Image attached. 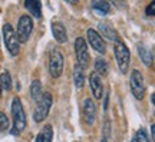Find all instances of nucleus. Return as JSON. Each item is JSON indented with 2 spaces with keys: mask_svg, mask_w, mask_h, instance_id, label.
I'll list each match as a JSON object with an SVG mask.
<instances>
[{
  "mask_svg": "<svg viewBox=\"0 0 155 142\" xmlns=\"http://www.w3.org/2000/svg\"><path fill=\"white\" fill-rule=\"evenodd\" d=\"M12 115H13V129L12 134H19L26 128V114L23 109V105L19 98H15L12 102Z\"/></svg>",
  "mask_w": 155,
  "mask_h": 142,
  "instance_id": "f257e3e1",
  "label": "nucleus"
},
{
  "mask_svg": "<svg viewBox=\"0 0 155 142\" xmlns=\"http://www.w3.org/2000/svg\"><path fill=\"white\" fill-rule=\"evenodd\" d=\"M52 108V95L50 93H42V96L40 99L38 101V105H36V108H35V112H33V119L35 122H43L46 118H48V115H49V111Z\"/></svg>",
  "mask_w": 155,
  "mask_h": 142,
  "instance_id": "f03ea898",
  "label": "nucleus"
},
{
  "mask_svg": "<svg viewBox=\"0 0 155 142\" xmlns=\"http://www.w3.org/2000/svg\"><path fill=\"white\" fill-rule=\"evenodd\" d=\"M3 38H5V45L9 53L12 56H17L19 55V50H20V42H19V38H17V33L13 30L9 23H6L3 26Z\"/></svg>",
  "mask_w": 155,
  "mask_h": 142,
  "instance_id": "7ed1b4c3",
  "label": "nucleus"
},
{
  "mask_svg": "<svg viewBox=\"0 0 155 142\" xmlns=\"http://www.w3.org/2000/svg\"><path fill=\"white\" fill-rule=\"evenodd\" d=\"M115 58L116 62H118V66H119V71L122 73H125L128 71V66H129L131 53H129V49L127 48V45L121 40H118L115 43Z\"/></svg>",
  "mask_w": 155,
  "mask_h": 142,
  "instance_id": "20e7f679",
  "label": "nucleus"
},
{
  "mask_svg": "<svg viewBox=\"0 0 155 142\" xmlns=\"http://www.w3.org/2000/svg\"><path fill=\"white\" fill-rule=\"evenodd\" d=\"M129 85H131V91L132 95L138 101H142L145 96V83L144 76L139 71H132L131 73V79H129Z\"/></svg>",
  "mask_w": 155,
  "mask_h": 142,
  "instance_id": "39448f33",
  "label": "nucleus"
},
{
  "mask_svg": "<svg viewBox=\"0 0 155 142\" xmlns=\"http://www.w3.org/2000/svg\"><path fill=\"white\" fill-rule=\"evenodd\" d=\"M33 30V22L30 16H22L19 19V23H17V38H19V42L20 43H26L30 38V33Z\"/></svg>",
  "mask_w": 155,
  "mask_h": 142,
  "instance_id": "423d86ee",
  "label": "nucleus"
},
{
  "mask_svg": "<svg viewBox=\"0 0 155 142\" xmlns=\"http://www.w3.org/2000/svg\"><path fill=\"white\" fill-rule=\"evenodd\" d=\"M75 53H76L78 65H81L85 69L89 63V52H88V45H86L83 38H78L75 40Z\"/></svg>",
  "mask_w": 155,
  "mask_h": 142,
  "instance_id": "0eeeda50",
  "label": "nucleus"
},
{
  "mask_svg": "<svg viewBox=\"0 0 155 142\" xmlns=\"http://www.w3.org/2000/svg\"><path fill=\"white\" fill-rule=\"evenodd\" d=\"M63 71V55L59 50H53L49 58V72L53 78H59Z\"/></svg>",
  "mask_w": 155,
  "mask_h": 142,
  "instance_id": "6e6552de",
  "label": "nucleus"
},
{
  "mask_svg": "<svg viewBox=\"0 0 155 142\" xmlns=\"http://www.w3.org/2000/svg\"><path fill=\"white\" fill-rule=\"evenodd\" d=\"M88 42L89 45L94 48L96 52H99L101 55H104L106 52V45L104 42V39L101 36V33H98L95 29H88Z\"/></svg>",
  "mask_w": 155,
  "mask_h": 142,
  "instance_id": "1a4fd4ad",
  "label": "nucleus"
},
{
  "mask_svg": "<svg viewBox=\"0 0 155 142\" xmlns=\"http://www.w3.org/2000/svg\"><path fill=\"white\" fill-rule=\"evenodd\" d=\"M83 118L88 125H94L95 118H96V108H95L94 101L89 98L83 101Z\"/></svg>",
  "mask_w": 155,
  "mask_h": 142,
  "instance_id": "9d476101",
  "label": "nucleus"
},
{
  "mask_svg": "<svg viewBox=\"0 0 155 142\" xmlns=\"http://www.w3.org/2000/svg\"><path fill=\"white\" fill-rule=\"evenodd\" d=\"M89 85H91V91H92L95 98L96 99L102 98V95H104V86H102L101 78L96 72H92L89 75Z\"/></svg>",
  "mask_w": 155,
  "mask_h": 142,
  "instance_id": "9b49d317",
  "label": "nucleus"
},
{
  "mask_svg": "<svg viewBox=\"0 0 155 142\" xmlns=\"http://www.w3.org/2000/svg\"><path fill=\"white\" fill-rule=\"evenodd\" d=\"M98 29H99L101 35H102L104 38H106L108 40H111V42H118V40H119L118 33H116V30L114 29V26H112L109 22H101Z\"/></svg>",
  "mask_w": 155,
  "mask_h": 142,
  "instance_id": "f8f14e48",
  "label": "nucleus"
},
{
  "mask_svg": "<svg viewBox=\"0 0 155 142\" xmlns=\"http://www.w3.org/2000/svg\"><path fill=\"white\" fill-rule=\"evenodd\" d=\"M52 33H53V38H55L59 43H65L68 40L66 29H65V26H63L61 22L52 23Z\"/></svg>",
  "mask_w": 155,
  "mask_h": 142,
  "instance_id": "ddd939ff",
  "label": "nucleus"
},
{
  "mask_svg": "<svg viewBox=\"0 0 155 142\" xmlns=\"http://www.w3.org/2000/svg\"><path fill=\"white\" fill-rule=\"evenodd\" d=\"M25 6L26 9L30 12V15L36 19L42 17V5H40V0H25Z\"/></svg>",
  "mask_w": 155,
  "mask_h": 142,
  "instance_id": "4468645a",
  "label": "nucleus"
},
{
  "mask_svg": "<svg viewBox=\"0 0 155 142\" xmlns=\"http://www.w3.org/2000/svg\"><path fill=\"white\" fill-rule=\"evenodd\" d=\"M52 139H53V129L50 125L43 126L36 137V142H52Z\"/></svg>",
  "mask_w": 155,
  "mask_h": 142,
  "instance_id": "2eb2a0df",
  "label": "nucleus"
},
{
  "mask_svg": "<svg viewBox=\"0 0 155 142\" xmlns=\"http://www.w3.org/2000/svg\"><path fill=\"white\" fill-rule=\"evenodd\" d=\"M138 53H139V58L142 60V63L145 66H148L151 68L152 63H154V59H152V56H151V52L147 48H145L144 45H138Z\"/></svg>",
  "mask_w": 155,
  "mask_h": 142,
  "instance_id": "dca6fc26",
  "label": "nucleus"
},
{
  "mask_svg": "<svg viewBox=\"0 0 155 142\" xmlns=\"http://www.w3.org/2000/svg\"><path fill=\"white\" fill-rule=\"evenodd\" d=\"M73 83L76 88H81L83 86L85 83V75H83V68L81 65H75L73 68Z\"/></svg>",
  "mask_w": 155,
  "mask_h": 142,
  "instance_id": "f3484780",
  "label": "nucleus"
},
{
  "mask_svg": "<svg viewBox=\"0 0 155 142\" xmlns=\"http://www.w3.org/2000/svg\"><path fill=\"white\" fill-rule=\"evenodd\" d=\"M92 7L99 15H108L109 10H111V6H109V3L106 0H94L92 2Z\"/></svg>",
  "mask_w": 155,
  "mask_h": 142,
  "instance_id": "a211bd4d",
  "label": "nucleus"
},
{
  "mask_svg": "<svg viewBox=\"0 0 155 142\" xmlns=\"http://www.w3.org/2000/svg\"><path fill=\"white\" fill-rule=\"evenodd\" d=\"M95 72H96L99 76L101 75L105 76L106 73H108V63H106L102 58H96V60H95Z\"/></svg>",
  "mask_w": 155,
  "mask_h": 142,
  "instance_id": "6ab92c4d",
  "label": "nucleus"
},
{
  "mask_svg": "<svg viewBox=\"0 0 155 142\" xmlns=\"http://www.w3.org/2000/svg\"><path fill=\"white\" fill-rule=\"evenodd\" d=\"M30 96L33 101L38 102L40 96H42V83L39 82V81H33L32 82V86H30Z\"/></svg>",
  "mask_w": 155,
  "mask_h": 142,
  "instance_id": "aec40b11",
  "label": "nucleus"
},
{
  "mask_svg": "<svg viewBox=\"0 0 155 142\" xmlns=\"http://www.w3.org/2000/svg\"><path fill=\"white\" fill-rule=\"evenodd\" d=\"M0 86L3 91H10L12 89V78L7 71H5L0 75Z\"/></svg>",
  "mask_w": 155,
  "mask_h": 142,
  "instance_id": "412c9836",
  "label": "nucleus"
},
{
  "mask_svg": "<svg viewBox=\"0 0 155 142\" xmlns=\"http://www.w3.org/2000/svg\"><path fill=\"white\" fill-rule=\"evenodd\" d=\"M134 137H135V139H137L138 142H150V137L147 135V131H145V129H142V128H141V129H138V131H137V134H135Z\"/></svg>",
  "mask_w": 155,
  "mask_h": 142,
  "instance_id": "4be33fe9",
  "label": "nucleus"
},
{
  "mask_svg": "<svg viewBox=\"0 0 155 142\" xmlns=\"http://www.w3.org/2000/svg\"><path fill=\"white\" fill-rule=\"evenodd\" d=\"M9 129V119L3 112H0V131H7Z\"/></svg>",
  "mask_w": 155,
  "mask_h": 142,
  "instance_id": "5701e85b",
  "label": "nucleus"
},
{
  "mask_svg": "<svg viewBox=\"0 0 155 142\" xmlns=\"http://www.w3.org/2000/svg\"><path fill=\"white\" fill-rule=\"evenodd\" d=\"M111 3L115 6L116 9H119V10H124V9H127L128 7L127 0H111Z\"/></svg>",
  "mask_w": 155,
  "mask_h": 142,
  "instance_id": "b1692460",
  "label": "nucleus"
},
{
  "mask_svg": "<svg viewBox=\"0 0 155 142\" xmlns=\"http://www.w3.org/2000/svg\"><path fill=\"white\" fill-rule=\"evenodd\" d=\"M145 13H147L148 16H155V0H154V2H151L150 5L147 6V10H145Z\"/></svg>",
  "mask_w": 155,
  "mask_h": 142,
  "instance_id": "393cba45",
  "label": "nucleus"
},
{
  "mask_svg": "<svg viewBox=\"0 0 155 142\" xmlns=\"http://www.w3.org/2000/svg\"><path fill=\"white\" fill-rule=\"evenodd\" d=\"M151 135H152V141L155 142V125L151 126Z\"/></svg>",
  "mask_w": 155,
  "mask_h": 142,
  "instance_id": "a878e982",
  "label": "nucleus"
},
{
  "mask_svg": "<svg viewBox=\"0 0 155 142\" xmlns=\"http://www.w3.org/2000/svg\"><path fill=\"white\" fill-rule=\"evenodd\" d=\"M66 3H69V5H78V2L79 0H65Z\"/></svg>",
  "mask_w": 155,
  "mask_h": 142,
  "instance_id": "bb28decb",
  "label": "nucleus"
},
{
  "mask_svg": "<svg viewBox=\"0 0 155 142\" xmlns=\"http://www.w3.org/2000/svg\"><path fill=\"white\" fill-rule=\"evenodd\" d=\"M151 101H152V104H154V106H155V93L151 95Z\"/></svg>",
  "mask_w": 155,
  "mask_h": 142,
  "instance_id": "cd10ccee",
  "label": "nucleus"
},
{
  "mask_svg": "<svg viewBox=\"0 0 155 142\" xmlns=\"http://www.w3.org/2000/svg\"><path fill=\"white\" fill-rule=\"evenodd\" d=\"M2 91H3V89H2V86H0V96H2Z\"/></svg>",
  "mask_w": 155,
  "mask_h": 142,
  "instance_id": "c85d7f7f",
  "label": "nucleus"
}]
</instances>
